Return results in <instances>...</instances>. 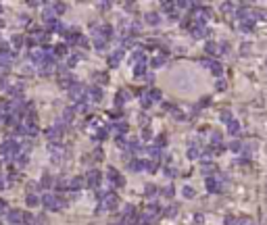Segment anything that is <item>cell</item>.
Listing matches in <instances>:
<instances>
[{"label": "cell", "mask_w": 267, "mask_h": 225, "mask_svg": "<svg viewBox=\"0 0 267 225\" xmlns=\"http://www.w3.org/2000/svg\"><path fill=\"white\" fill-rule=\"evenodd\" d=\"M123 54H125V52H123V48L115 50V52H113V54L109 56V65H111V67H117V65H119V61L123 58Z\"/></svg>", "instance_id": "14"}, {"label": "cell", "mask_w": 267, "mask_h": 225, "mask_svg": "<svg viewBox=\"0 0 267 225\" xmlns=\"http://www.w3.org/2000/svg\"><path fill=\"white\" fill-rule=\"evenodd\" d=\"M227 132H230L232 135H238L240 132H242V127H240V123H238V121H234V119H232V121L227 123Z\"/></svg>", "instance_id": "17"}, {"label": "cell", "mask_w": 267, "mask_h": 225, "mask_svg": "<svg viewBox=\"0 0 267 225\" xmlns=\"http://www.w3.org/2000/svg\"><path fill=\"white\" fill-rule=\"evenodd\" d=\"M86 92L88 88L84 86V84H80V81H75L71 88H69V98L77 104V102H84V98H86Z\"/></svg>", "instance_id": "4"}, {"label": "cell", "mask_w": 267, "mask_h": 225, "mask_svg": "<svg viewBox=\"0 0 267 225\" xmlns=\"http://www.w3.org/2000/svg\"><path fill=\"white\" fill-rule=\"evenodd\" d=\"M96 81H98V84H106V81H109L106 73H96Z\"/></svg>", "instance_id": "41"}, {"label": "cell", "mask_w": 267, "mask_h": 225, "mask_svg": "<svg viewBox=\"0 0 267 225\" xmlns=\"http://www.w3.org/2000/svg\"><path fill=\"white\" fill-rule=\"evenodd\" d=\"M104 44H106V42H104L102 38H96V40H94V48H96V50H104Z\"/></svg>", "instance_id": "40"}, {"label": "cell", "mask_w": 267, "mask_h": 225, "mask_svg": "<svg viewBox=\"0 0 267 225\" xmlns=\"http://www.w3.org/2000/svg\"><path fill=\"white\" fill-rule=\"evenodd\" d=\"M207 190H209V194H219L221 192V185H219V179L217 177H207Z\"/></svg>", "instance_id": "10"}, {"label": "cell", "mask_w": 267, "mask_h": 225, "mask_svg": "<svg viewBox=\"0 0 267 225\" xmlns=\"http://www.w3.org/2000/svg\"><path fill=\"white\" fill-rule=\"evenodd\" d=\"M98 6H100V8H111V2H100Z\"/></svg>", "instance_id": "60"}, {"label": "cell", "mask_w": 267, "mask_h": 225, "mask_svg": "<svg viewBox=\"0 0 267 225\" xmlns=\"http://www.w3.org/2000/svg\"><path fill=\"white\" fill-rule=\"evenodd\" d=\"M0 8H2V6H0ZM0 13H2V10H0Z\"/></svg>", "instance_id": "62"}, {"label": "cell", "mask_w": 267, "mask_h": 225, "mask_svg": "<svg viewBox=\"0 0 267 225\" xmlns=\"http://www.w3.org/2000/svg\"><path fill=\"white\" fill-rule=\"evenodd\" d=\"M223 88H225V81L219 79V81H217V90H223Z\"/></svg>", "instance_id": "59"}, {"label": "cell", "mask_w": 267, "mask_h": 225, "mask_svg": "<svg viewBox=\"0 0 267 225\" xmlns=\"http://www.w3.org/2000/svg\"><path fill=\"white\" fill-rule=\"evenodd\" d=\"M202 221H205L202 213H196V215H194V225H202Z\"/></svg>", "instance_id": "44"}, {"label": "cell", "mask_w": 267, "mask_h": 225, "mask_svg": "<svg viewBox=\"0 0 267 225\" xmlns=\"http://www.w3.org/2000/svg\"><path fill=\"white\" fill-rule=\"evenodd\" d=\"M230 148H232L234 152H238V150H240L242 146H240V142H232V146H230Z\"/></svg>", "instance_id": "55"}, {"label": "cell", "mask_w": 267, "mask_h": 225, "mask_svg": "<svg viewBox=\"0 0 267 225\" xmlns=\"http://www.w3.org/2000/svg\"><path fill=\"white\" fill-rule=\"evenodd\" d=\"M154 192H157V185H152V183H148V185H146V194H148V196H152Z\"/></svg>", "instance_id": "48"}, {"label": "cell", "mask_w": 267, "mask_h": 225, "mask_svg": "<svg viewBox=\"0 0 267 225\" xmlns=\"http://www.w3.org/2000/svg\"><path fill=\"white\" fill-rule=\"evenodd\" d=\"M144 167H146V161H140V158H134L130 163V169H134V171H142Z\"/></svg>", "instance_id": "19"}, {"label": "cell", "mask_w": 267, "mask_h": 225, "mask_svg": "<svg viewBox=\"0 0 267 225\" xmlns=\"http://www.w3.org/2000/svg\"><path fill=\"white\" fill-rule=\"evenodd\" d=\"M75 117V108H65L63 111V121H71Z\"/></svg>", "instance_id": "30"}, {"label": "cell", "mask_w": 267, "mask_h": 225, "mask_svg": "<svg viewBox=\"0 0 267 225\" xmlns=\"http://www.w3.org/2000/svg\"><path fill=\"white\" fill-rule=\"evenodd\" d=\"M67 54V46L65 44H58V46H54V52H52V56L56 58V56H65Z\"/></svg>", "instance_id": "22"}, {"label": "cell", "mask_w": 267, "mask_h": 225, "mask_svg": "<svg viewBox=\"0 0 267 225\" xmlns=\"http://www.w3.org/2000/svg\"><path fill=\"white\" fill-rule=\"evenodd\" d=\"M144 19H146V23H150V25H157V23L161 21L159 13H146V15H144Z\"/></svg>", "instance_id": "18"}, {"label": "cell", "mask_w": 267, "mask_h": 225, "mask_svg": "<svg viewBox=\"0 0 267 225\" xmlns=\"http://www.w3.org/2000/svg\"><path fill=\"white\" fill-rule=\"evenodd\" d=\"M88 96L94 100V102H100V100H102V88H100V86H92V88H88Z\"/></svg>", "instance_id": "13"}, {"label": "cell", "mask_w": 267, "mask_h": 225, "mask_svg": "<svg viewBox=\"0 0 267 225\" xmlns=\"http://www.w3.org/2000/svg\"><path fill=\"white\" fill-rule=\"evenodd\" d=\"M0 225H2V223H0Z\"/></svg>", "instance_id": "64"}, {"label": "cell", "mask_w": 267, "mask_h": 225, "mask_svg": "<svg viewBox=\"0 0 267 225\" xmlns=\"http://www.w3.org/2000/svg\"><path fill=\"white\" fill-rule=\"evenodd\" d=\"M0 190H2V181H0Z\"/></svg>", "instance_id": "61"}, {"label": "cell", "mask_w": 267, "mask_h": 225, "mask_svg": "<svg viewBox=\"0 0 267 225\" xmlns=\"http://www.w3.org/2000/svg\"><path fill=\"white\" fill-rule=\"evenodd\" d=\"M134 75L140 77V79H142V77L146 79V65H136V67H134Z\"/></svg>", "instance_id": "20"}, {"label": "cell", "mask_w": 267, "mask_h": 225, "mask_svg": "<svg viewBox=\"0 0 267 225\" xmlns=\"http://www.w3.org/2000/svg\"><path fill=\"white\" fill-rule=\"evenodd\" d=\"M111 127H115L119 134H128V123H115V125H111Z\"/></svg>", "instance_id": "34"}, {"label": "cell", "mask_w": 267, "mask_h": 225, "mask_svg": "<svg viewBox=\"0 0 267 225\" xmlns=\"http://www.w3.org/2000/svg\"><path fill=\"white\" fill-rule=\"evenodd\" d=\"M117 146H119V148H125V150H128V142H125V140H123L121 135L117 138Z\"/></svg>", "instance_id": "47"}, {"label": "cell", "mask_w": 267, "mask_h": 225, "mask_svg": "<svg viewBox=\"0 0 267 225\" xmlns=\"http://www.w3.org/2000/svg\"><path fill=\"white\" fill-rule=\"evenodd\" d=\"M186 154H188V158H190V161H196V158L200 156V152H198V148H196V146H190Z\"/></svg>", "instance_id": "24"}, {"label": "cell", "mask_w": 267, "mask_h": 225, "mask_svg": "<svg viewBox=\"0 0 267 225\" xmlns=\"http://www.w3.org/2000/svg\"><path fill=\"white\" fill-rule=\"evenodd\" d=\"M130 63L132 65H146V54L142 50H136V52H132V56H130Z\"/></svg>", "instance_id": "12"}, {"label": "cell", "mask_w": 267, "mask_h": 225, "mask_svg": "<svg viewBox=\"0 0 267 225\" xmlns=\"http://www.w3.org/2000/svg\"><path fill=\"white\" fill-rule=\"evenodd\" d=\"M223 223H225V225H234V223H236V219H234V217H225V219H223Z\"/></svg>", "instance_id": "57"}, {"label": "cell", "mask_w": 267, "mask_h": 225, "mask_svg": "<svg viewBox=\"0 0 267 225\" xmlns=\"http://www.w3.org/2000/svg\"><path fill=\"white\" fill-rule=\"evenodd\" d=\"M163 192H165V196H173V185H167Z\"/></svg>", "instance_id": "56"}, {"label": "cell", "mask_w": 267, "mask_h": 225, "mask_svg": "<svg viewBox=\"0 0 267 225\" xmlns=\"http://www.w3.org/2000/svg\"><path fill=\"white\" fill-rule=\"evenodd\" d=\"M40 185H42V188H50V185H52V177H50V175H42Z\"/></svg>", "instance_id": "33"}, {"label": "cell", "mask_w": 267, "mask_h": 225, "mask_svg": "<svg viewBox=\"0 0 267 225\" xmlns=\"http://www.w3.org/2000/svg\"><path fill=\"white\" fill-rule=\"evenodd\" d=\"M176 215H178V206L173 204V206H169V209H167V217H169V219H173Z\"/></svg>", "instance_id": "42"}, {"label": "cell", "mask_w": 267, "mask_h": 225, "mask_svg": "<svg viewBox=\"0 0 267 225\" xmlns=\"http://www.w3.org/2000/svg\"><path fill=\"white\" fill-rule=\"evenodd\" d=\"M140 102H142V106H144V108H148V106L152 104V100L148 98V94H142V98H140Z\"/></svg>", "instance_id": "39"}, {"label": "cell", "mask_w": 267, "mask_h": 225, "mask_svg": "<svg viewBox=\"0 0 267 225\" xmlns=\"http://www.w3.org/2000/svg\"><path fill=\"white\" fill-rule=\"evenodd\" d=\"M142 140H150V129H148V127H144V132H142Z\"/></svg>", "instance_id": "54"}, {"label": "cell", "mask_w": 267, "mask_h": 225, "mask_svg": "<svg viewBox=\"0 0 267 225\" xmlns=\"http://www.w3.org/2000/svg\"><path fill=\"white\" fill-rule=\"evenodd\" d=\"M100 198H102V202H100L98 211H115L117 204H119V198H117L115 192H104Z\"/></svg>", "instance_id": "3"}, {"label": "cell", "mask_w": 267, "mask_h": 225, "mask_svg": "<svg viewBox=\"0 0 267 225\" xmlns=\"http://www.w3.org/2000/svg\"><path fill=\"white\" fill-rule=\"evenodd\" d=\"M221 8H223V13H232L234 4H232V2H225V4H221Z\"/></svg>", "instance_id": "49"}, {"label": "cell", "mask_w": 267, "mask_h": 225, "mask_svg": "<svg viewBox=\"0 0 267 225\" xmlns=\"http://www.w3.org/2000/svg\"><path fill=\"white\" fill-rule=\"evenodd\" d=\"M77 63H80V56H77V54H73V56H69V63H67V65H69V67H73V65H77Z\"/></svg>", "instance_id": "45"}, {"label": "cell", "mask_w": 267, "mask_h": 225, "mask_svg": "<svg viewBox=\"0 0 267 225\" xmlns=\"http://www.w3.org/2000/svg\"><path fill=\"white\" fill-rule=\"evenodd\" d=\"M21 92H23V86H21V84H17V86H13V88L8 90V94H10L13 98H19V96H21Z\"/></svg>", "instance_id": "28"}, {"label": "cell", "mask_w": 267, "mask_h": 225, "mask_svg": "<svg viewBox=\"0 0 267 225\" xmlns=\"http://www.w3.org/2000/svg\"><path fill=\"white\" fill-rule=\"evenodd\" d=\"M23 223H34V217H32L29 213H25V215H23Z\"/></svg>", "instance_id": "52"}, {"label": "cell", "mask_w": 267, "mask_h": 225, "mask_svg": "<svg viewBox=\"0 0 267 225\" xmlns=\"http://www.w3.org/2000/svg\"><path fill=\"white\" fill-rule=\"evenodd\" d=\"M23 42H25V38H23L21 34L13 36V46H15V48H21V46H23Z\"/></svg>", "instance_id": "32"}, {"label": "cell", "mask_w": 267, "mask_h": 225, "mask_svg": "<svg viewBox=\"0 0 267 225\" xmlns=\"http://www.w3.org/2000/svg\"><path fill=\"white\" fill-rule=\"evenodd\" d=\"M100 181H102V177H100V171H98V169L88 171V175H86V183H88L90 188H98V185H100Z\"/></svg>", "instance_id": "7"}, {"label": "cell", "mask_w": 267, "mask_h": 225, "mask_svg": "<svg viewBox=\"0 0 267 225\" xmlns=\"http://www.w3.org/2000/svg\"><path fill=\"white\" fill-rule=\"evenodd\" d=\"M19 144H17V140H13V138H8V140H4L2 144H0V152L6 156V161H13L15 156H17V152H19Z\"/></svg>", "instance_id": "2"}, {"label": "cell", "mask_w": 267, "mask_h": 225, "mask_svg": "<svg viewBox=\"0 0 267 225\" xmlns=\"http://www.w3.org/2000/svg\"><path fill=\"white\" fill-rule=\"evenodd\" d=\"M202 65H205L207 69H211V71H213L217 77H221L223 71H221V65H219L217 61H213V58H202Z\"/></svg>", "instance_id": "9"}, {"label": "cell", "mask_w": 267, "mask_h": 225, "mask_svg": "<svg viewBox=\"0 0 267 225\" xmlns=\"http://www.w3.org/2000/svg\"><path fill=\"white\" fill-rule=\"evenodd\" d=\"M148 98H150L152 102H157V100H161V92H159V90H150V92H148Z\"/></svg>", "instance_id": "36"}, {"label": "cell", "mask_w": 267, "mask_h": 225, "mask_svg": "<svg viewBox=\"0 0 267 225\" xmlns=\"http://www.w3.org/2000/svg\"><path fill=\"white\" fill-rule=\"evenodd\" d=\"M73 84H75V77H71V75H61V77H58V86H61V88H67V90H69Z\"/></svg>", "instance_id": "15"}, {"label": "cell", "mask_w": 267, "mask_h": 225, "mask_svg": "<svg viewBox=\"0 0 267 225\" xmlns=\"http://www.w3.org/2000/svg\"><path fill=\"white\" fill-rule=\"evenodd\" d=\"M10 63H13V52H10V48L6 44L0 46V67H10Z\"/></svg>", "instance_id": "6"}, {"label": "cell", "mask_w": 267, "mask_h": 225, "mask_svg": "<svg viewBox=\"0 0 267 225\" xmlns=\"http://www.w3.org/2000/svg\"><path fill=\"white\" fill-rule=\"evenodd\" d=\"M63 132H65V127H63V121H61V123L52 125V127H50V129L46 132V135H48V140L56 142V140H61V135H63Z\"/></svg>", "instance_id": "8"}, {"label": "cell", "mask_w": 267, "mask_h": 225, "mask_svg": "<svg viewBox=\"0 0 267 225\" xmlns=\"http://www.w3.org/2000/svg\"><path fill=\"white\" fill-rule=\"evenodd\" d=\"M165 175H167V177H173V175H176V169H173V167H167V169H165Z\"/></svg>", "instance_id": "51"}, {"label": "cell", "mask_w": 267, "mask_h": 225, "mask_svg": "<svg viewBox=\"0 0 267 225\" xmlns=\"http://www.w3.org/2000/svg\"><path fill=\"white\" fill-rule=\"evenodd\" d=\"M128 98H130V94H128V92H119V94L115 96V104H117V106H121Z\"/></svg>", "instance_id": "23"}, {"label": "cell", "mask_w": 267, "mask_h": 225, "mask_svg": "<svg viewBox=\"0 0 267 225\" xmlns=\"http://www.w3.org/2000/svg\"><path fill=\"white\" fill-rule=\"evenodd\" d=\"M240 29L242 31H253L255 29V21H240Z\"/></svg>", "instance_id": "26"}, {"label": "cell", "mask_w": 267, "mask_h": 225, "mask_svg": "<svg viewBox=\"0 0 267 225\" xmlns=\"http://www.w3.org/2000/svg\"><path fill=\"white\" fill-rule=\"evenodd\" d=\"M27 161H29V156H27V154H21V156H19V165H21V167H23V165H27Z\"/></svg>", "instance_id": "50"}, {"label": "cell", "mask_w": 267, "mask_h": 225, "mask_svg": "<svg viewBox=\"0 0 267 225\" xmlns=\"http://www.w3.org/2000/svg\"><path fill=\"white\" fill-rule=\"evenodd\" d=\"M211 140H213V144H221V134H219V132H215V134L211 135Z\"/></svg>", "instance_id": "46"}, {"label": "cell", "mask_w": 267, "mask_h": 225, "mask_svg": "<svg viewBox=\"0 0 267 225\" xmlns=\"http://www.w3.org/2000/svg\"><path fill=\"white\" fill-rule=\"evenodd\" d=\"M163 63H165V54H157V56L150 61V65H152V67H161Z\"/></svg>", "instance_id": "29"}, {"label": "cell", "mask_w": 267, "mask_h": 225, "mask_svg": "<svg viewBox=\"0 0 267 225\" xmlns=\"http://www.w3.org/2000/svg\"><path fill=\"white\" fill-rule=\"evenodd\" d=\"M106 177H109V181L115 185V188H123L125 185V179H123V175L115 169V167H109L106 169Z\"/></svg>", "instance_id": "5"}, {"label": "cell", "mask_w": 267, "mask_h": 225, "mask_svg": "<svg viewBox=\"0 0 267 225\" xmlns=\"http://www.w3.org/2000/svg\"><path fill=\"white\" fill-rule=\"evenodd\" d=\"M6 209H8V204H6V202H4V200L0 198V213H8Z\"/></svg>", "instance_id": "53"}, {"label": "cell", "mask_w": 267, "mask_h": 225, "mask_svg": "<svg viewBox=\"0 0 267 225\" xmlns=\"http://www.w3.org/2000/svg\"><path fill=\"white\" fill-rule=\"evenodd\" d=\"M205 50H207L209 54H215V52H219V48L215 46V42H209V44L205 46Z\"/></svg>", "instance_id": "35"}, {"label": "cell", "mask_w": 267, "mask_h": 225, "mask_svg": "<svg viewBox=\"0 0 267 225\" xmlns=\"http://www.w3.org/2000/svg\"><path fill=\"white\" fill-rule=\"evenodd\" d=\"M6 221L10 225L23 223V213H21V211H8V213H6Z\"/></svg>", "instance_id": "11"}, {"label": "cell", "mask_w": 267, "mask_h": 225, "mask_svg": "<svg viewBox=\"0 0 267 225\" xmlns=\"http://www.w3.org/2000/svg\"><path fill=\"white\" fill-rule=\"evenodd\" d=\"M111 117H115V119H119V117H121V111H119V108H115V111L111 113Z\"/></svg>", "instance_id": "58"}, {"label": "cell", "mask_w": 267, "mask_h": 225, "mask_svg": "<svg viewBox=\"0 0 267 225\" xmlns=\"http://www.w3.org/2000/svg\"><path fill=\"white\" fill-rule=\"evenodd\" d=\"M0 119H2V117H0Z\"/></svg>", "instance_id": "63"}, {"label": "cell", "mask_w": 267, "mask_h": 225, "mask_svg": "<svg viewBox=\"0 0 267 225\" xmlns=\"http://www.w3.org/2000/svg\"><path fill=\"white\" fill-rule=\"evenodd\" d=\"M182 194H184V198H194V196H196V192H194V188H190V185H184V190H182Z\"/></svg>", "instance_id": "31"}, {"label": "cell", "mask_w": 267, "mask_h": 225, "mask_svg": "<svg viewBox=\"0 0 267 225\" xmlns=\"http://www.w3.org/2000/svg\"><path fill=\"white\" fill-rule=\"evenodd\" d=\"M25 204H27V206H38V204H40V196H36V194H27Z\"/></svg>", "instance_id": "21"}, {"label": "cell", "mask_w": 267, "mask_h": 225, "mask_svg": "<svg viewBox=\"0 0 267 225\" xmlns=\"http://www.w3.org/2000/svg\"><path fill=\"white\" fill-rule=\"evenodd\" d=\"M54 188H56V190H65V188H69V181H65V179H56V181H54Z\"/></svg>", "instance_id": "38"}, {"label": "cell", "mask_w": 267, "mask_h": 225, "mask_svg": "<svg viewBox=\"0 0 267 225\" xmlns=\"http://www.w3.org/2000/svg\"><path fill=\"white\" fill-rule=\"evenodd\" d=\"M165 140H167V138H165V134L159 135V138H157V148H163V146H165Z\"/></svg>", "instance_id": "43"}, {"label": "cell", "mask_w": 267, "mask_h": 225, "mask_svg": "<svg viewBox=\"0 0 267 225\" xmlns=\"http://www.w3.org/2000/svg\"><path fill=\"white\" fill-rule=\"evenodd\" d=\"M50 8H52V10H54V15H56V17H58V15H63V13H65V4H63V2H54V4H52V6H50Z\"/></svg>", "instance_id": "25"}, {"label": "cell", "mask_w": 267, "mask_h": 225, "mask_svg": "<svg viewBox=\"0 0 267 225\" xmlns=\"http://www.w3.org/2000/svg\"><path fill=\"white\" fill-rule=\"evenodd\" d=\"M144 169H148V171H152V173H154V171L159 169V158H152V161H146V167H144Z\"/></svg>", "instance_id": "27"}, {"label": "cell", "mask_w": 267, "mask_h": 225, "mask_svg": "<svg viewBox=\"0 0 267 225\" xmlns=\"http://www.w3.org/2000/svg\"><path fill=\"white\" fill-rule=\"evenodd\" d=\"M40 204L44 206L46 211H58V209H65L67 206V202L65 200H58L54 194H44L40 198Z\"/></svg>", "instance_id": "1"}, {"label": "cell", "mask_w": 267, "mask_h": 225, "mask_svg": "<svg viewBox=\"0 0 267 225\" xmlns=\"http://www.w3.org/2000/svg\"><path fill=\"white\" fill-rule=\"evenodd\" d=\"M84 183H86L84 177L75 175V177H71V179H69V188H71V190H80V188H84Z\"/></svg>", "instance_id": "16"}, {"label": "cell", "mask_w": 267, "mask_h": 225, "mask_svg": "<svg viewBox=\"0 0 267 225\" xmlns=\"http://www.w3.org/2000/svg\"><path fill=\"white\" fill-rule=\"evenodd\" d=\"M219 119H221L223 123H230L232 121V111H223L221 115H219Z\"/></svg>", "instance_id": "37"}]
</instances>
